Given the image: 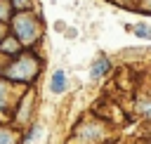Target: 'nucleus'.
<instances>
[{"mask_svg": "<svg viewBox=\"0 0 151 144\" xmlns=\"http://www.w3.org/2000/svg\"><path fill=\"white\" fill-rule=\"evenodd\" d=\"M132 31H134L139 38H146V40L151 38V28H149L146 24H137V26H132Z\"/></svg>", "mask_w": 151, "mask_h": 144, "instance_id": "nucleus-10", "label": "nucleus"}, {"mask_svg": "<svg viewBox=\"0 0 151 144\" xmlns=\"http://www.w3.org/2000/svg\"><path fill=\"white\" fill-rule=\"evenodd\" d=\"M106 123L109 120H83L73 132V144H97L106 137Z\"/></svg>", "mask_w": 151, "mask_h": 144, "instance_id": "nucleus-3", "label": "nucleus"}, {"mask_svg": "<svg viewBox=\"0 0 151 144\" xmlns=\"http://www.w3.org/2000/svg\"><path fill=\"white\" fill-rule=\"evenodd\" d=\"M9 26H12V33L21 40V45H35L42 35V24L40 19L31 12V9H21V12H14L12 19H9Z\"/></svg>", "mask_w": 151, "mask_h": 144, "instance_id": "nucleus-2", "label": "nucleus"}, {"mask_svg": "<svg viewBox=\"0 0 151 144\" xmlns=\"http://www.w3.org/2000/svg\"><path fill=\"white\" fill-rule=\"evenodd\" d=\"M50 90H52V92H57V94L66 90V73H64V71H54L52 83H50Z\"/></svg>", "mask_w": 151, "mask_h": 144, "instance_id": "nucleus-7", "label": "nucleus"}, {"mask_svg": "<svg viewBox=\"0 0 151 144\" xmlns=\"http://www.w3.org/2000/svg\"><path fill=\"white\" fill-rule=\"evenodd\" d=\"M40 59L33 52H21L19 57H12L7 66L0 68V76H5L9 83H33L40 73Z\"/></svg>", "mask_w": 151, "mask_h": 144, "instance_id": "nucleus-1", "label": "nucleus"}, {"mask_svg": "<svg viewBox=\"0 0 151 144\" xmlns=\"http://www.w3.org/2000/svg\"><path fill=\"white\" fill-rule=\"evenodd\" d=\"M137 7L142 12H151V0H137Z\"/></svg>", "mask_w": 151, "mask_h": 144, "instance_id": "nucleus-12", "label": "nucleus"}, {"mask_svg": "<svg viewBox=\"0 0 151 144\" xmlns=\"http://www.w3.org/2000/svg\"><path fill=\"white\" fill-rule=\"evenodd\" d=\"M12 2V7L17 9V12H21V9H28V5H31V0H9Z\"/></svg>", "mask_w": 151, "mask_h": 144, "instance_id": "nucleus-11", "label": "nucleus"}, {"mask_svg": "<svg viewBox=\"0 0 151 144\" xmlns=\"http://www.w3.org/2000/svg\"><path fill=\"white\" fill-rule=\"evenodd\" d=\"M149 135H151V127H149Z\"/></svg>", "mask_w": 151, "mask_h": 144, "instance_id": "nucleus-15", "label": "nucleus"}, {"mask_svg": "<svg viewBox=\"0 0 151 144\" xmlns=\"http://www.w3.org/2000/svg\"><path fill=\"white\" fill-rule=\"evenodd\" d=\"M0 144H19V135H17V130H9V127L0 125Z\"/></svg>", "mask_w": 151, "mask_h": 144, "instance_id": "nucleus-8", "label": "nucleus"}, {"mask_svg": "<svg viewBox=\"0 0 151 144\" xmlns=\"http://www.w3.org/2000/svg\"><path fill=\"white\" fill-rule=\"evenodd\" d=\"M31 102H33V94H26L19 102V109H17V116H14V123L17 125H24L26 123V116L31 113Z\"/></svg>", "mask_w": 151, "mask_h": 144, "instance_id": "nucleus-6", "label": "nucleus"}, {"mask_svg": "<svg viewBox=\"0 0 151 144\" xmlns=\"http://www.w3.org/2000/svg\"><path fill=\"white\" fill-rule=\"evenodd\" d=\"M142 144H151V142H142Z\"/></svg>", "mask_w": 151, "mask_h": 144, "instance_id": "nucleus-14", "label": "nucleus"}, {"mask_svg": "<svg viewBox=\"0 0 151 144\" xmlns=\"http://www.w3.org/2000/svg\"><path fill=\"white\" fill-rule=\"evenodd\" d=\"M109 71H111V61H109V57H97L94 64H92V68H90V76H92L94 80H101Z\"/></svg>", "mask_w": 151, "mask_h": 144, "instance_id": "nucleus-5", "label": "nucleus"}, {"mask_svg": "<svg viewBox=\"0 0 151 144\" xmlns=\"http://www.w3.org/2000/svg\"><path fill=\"white\" fill-rule=\"evenodd\" d=\"M14 12H17V9L12 7V2H9V0H0V21H2V24H5V21H9Z\"/></svg>", "mask_w": 151, "mask_h": 144, "instance_id": "nucleus-9", "label": "nucleus"}, {"mask_svg": "<svg viewBox=\"0 0 151 144\" xmlns=\"http://www.w3.org/2000/svg\"><path fill=\"white\" fill-rule=\"evenodd\" d=\"M5 35H7V33H5V24H2V21H0V40H2V38H5Z\"/></svg>", "mask_w": 151, "mask_h": 144, "instance_id": "nucleus-13", "label": "nucleus"}, {"mask_svg": "<svg viewBox=\"0 0 151 144\" xmlns=\"http://www.w3.org/2000/svg\"><path fill=\"white\" fill-rule=\"evenodd\" d=\"M21 50H24V45H21V40L14 33L12 35H5L0 40V54H5V57H19Z\"/></svg>", "mask_w": 151, "mask_h": 144, "instance_id": "nucleus-4", "label": "nucleus"}]
</instances>
